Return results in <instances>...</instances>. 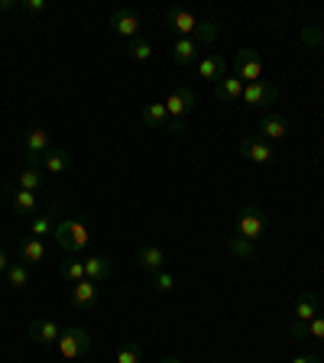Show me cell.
Instances as JSON below:
<instances>
[{"mask_svg": "<svg viewBox=\"0 0 324 363\" xmlns=\"http://www.w3.org/2000/svg\"><path fill=\"white\" fill-rule=\"evenodd\" d=\"M10 201H13V211L23 214V218H30V214L36 211V195H33V191L16 189V191H10Z\"/></svg>", "mask_w": 324, "mask_h": 363, "instance_id": "cell-23", "label": "cell"}, {"mask_svg": "<svg viewBox=\"0 0 324 363\" xmlns=\"http://www.w3.org/2000/svg\"><path fill=\"white\" fill-rule=\"evenodd\" d=\"M72 305L82 311L94 308L98 305V282H91V279H82L72 286Z\"/></svg>", "mask_w": 324, "mask_h": 363, "instance_id": "cell-12", "label": "cell"}, {"mask_svg": "<svg viewBox=\"0 0 324 363\" xmlns=\"http://www.w3.org/2000/svg\"><path fill=\"white\" fill-rule=\"evenodd\" d=\"M55 208H59V204H55ZM55 208H49V211L39 214V218H33V237H36V240H43L45 234L55 230Z\"/></svg>", "mask_w": 324, "mask_h": 363, "instance_id": "cell-26", "label": "cell"}, {"mask_svg": "<svg viewBox=\"0 0 324 363\" xmlns=\"http://www.w3.org/2000/svg\"><path fill=\"white\" fill-rule=\"evenodd\" d=\"M10 10H20V0H0V13H10Z\"/></svg>", "mask_w": 324, "mask_h": 363, "instance_id": "cell-36", "label": "cell"}, {"mask_svg": "<svg viewBox=\"0 0 324 363\" xmlns=\"http://www.w3.org/2000/svg\"><path fill=\"white\" fill-rule=\"evenodd\" d=\"M243 104L247 107H269L279 101V88L269 82H253V84H243Z\"/></svg>", "mask_w": 324, "mask_h": 363, "instance_id": "cell-6", "label": "cell"}, {"mask_svg": "<svg viewBox=\"0 0 324 363\" xmlns=\"http://www.w3.org/2000/svg\"><path fill=\"white\" fill-rule=\"evenodd\" d=\"M259 136H263L266 143H272V140H286L289 136V121L282 117V113H276V111H266L263 121H259Z\"/></svg>", "mask_w": 324, "mask_h": 363, "instance_id": "cell-10", "label": "cell"}, {"mask_svg": "<svg viewBox=\"0 0 324 363\" xmlns=\"http://www.w3.org/2000/svg\"><path fill=\"white\" fill-rule=\"evenodd\" d=\"M266 224L269 220H266L263 208H257V204H247V208L237 211V237H243L250 243H257L266 234Z\"/></svg>", "mask_w": 324, "mask_h": 363, "instance_id": "cell-3", "label": "cell"}, {"mask_svg": "<svg viewBox=\"0 0 324 363\" xmlns=\"http://www.w3.org/2000/svg\"><path fill=\"white\" fill-rule=\"evenodd\" d=\"M292 363H324V360L318 354H302V357H295Z\"/></svg>", "mask_w": 324, "mask_h": 363, "instance_id": "cell-37", "label": "cell"}, {"mask_svg": "<svg viewBox=\"0 0 324 363\" xmlns=\"http://www.w3.org/2000/svg\"><path fill=\"white\" fill-rule=\"evenodd\" d=\"M26 331H30V337L36 340V344H55V340H59V334H62L52 318H33Z\"/></svg>", "mask_w": 324, "mask_h": 363, "instance_id": "cell-13", "label": "cell"}, {"mask_svg": "<svg viewBox=\"0 0 324 363\" xmlns=\"http://www.w3.org/2000/svg\"><path fill=\"white\" fill-rule=\"evenodd\" d=\"M218 36H220V23L218 20H198V30H195V36L191 39L204 49V45H214V39Z\"/></svg>", "mask_w": 324, "mask_h": 363, "instance_id": "cell-22", "label": "cell"}, {"mask_svg": "<svg viewBox=\"0 0 324 363\" xmlns=\"http://www.w3.org/2000/svg\"><path fill=\"white\" fill-rule=\"evenodd\" d=\"M111 272H113V263L107 257H88L84 259V279L104 282V279H111Z\"/></svg>", "mask_w": 324, "mask_h": 363, "instance_id": "cell-18", "label": "cell"}, {"mask_svg": "<svg viewBox=\"0 0 324 363\" xmlns=\"http://www.w3.org/2000/svg\"><path fill=\"white\" fill-rule=\"evenodd\" d=\"M136 259H140V266L150 272H162L166 269V253H162V247H156V243H150V247H143L140 253H136Z\"/></svg>", "mask_w": 324, "mask_h": 363, "instance_id": "cell-19", "label": "cell"}, {"mask_svg": "<svg viewBox=\"0 0 324 363\" xmlns=\"http://www.w3.org/2000/svg\"><path fill=\"white\" fill-rule=\"evenodd\" d=\"M292 318H295L292 325H308L311 318H318V295L315 292H302V295H298Z\"/></svg>", "mask_w": 324, "mask_h": 363, "instance_id": "cell-17", "label": "cell"}, {"mask_svg": "<svg viewBox=\"0 0 324 363\" xmlns=\"http://www.w3.org/2000/svg\"><path fill=\"white\" fill-rule=\"evenodd\" d=\"M143 121L150 123V127H156V130L169 127V111H166V101H162V104H146V107H143Z\"/></svg>", "mask_w": 324, "mask_h": 363, "instance_id": "cell-25", "label": "cell"}, {"mask_svg": "<svg viewBox=\"0 0 324 363\" xmlns=\"http://www.w3.org/2000/svg\"><path fill=\"white\" fill-rule=\"evenodd\" d=\"M45 0H20V10L23 13H30V16H39V13H45Z\"/></svg>", "mask_w": 324, "mask_h": 363, "instance_id": "cell-35", "label": "cell"}, {"mask_svg": "<svg viewBox=\"0 0 324 363\" xmlns=\"http://www.w3.org/2000/svg\"><path fill=\"white\" fill-rule=\"evenodd\" d=\"M224 59H220L218 52H208V55H201V59H198V75L204 78V82H214L218 84L220 78H224Z\"/></svg>", "mask_w": 324, "mask_h": 363, "instance_id": "cell-16", "label": "cell"}, {"mask_svg": "<svg viewBox=\"0 0 324 363\" xmlns=\"http://www.w3.org/2000/svg\"><path fill=\"white\" fill-rule=\"evenodd\" d=\"M55 344H59L62 360H78V357H84L91 350V334L84 328H65Z\"/></svg>", "mask_w": 324, "mask_h": 363, "instance_id": "cell-5", "label": "cell"}, {"mask_svg": "<svg viewBox=\"0 0 324 363\" xmlns=\"http://www.w3.org/2000/svg\"><path fill=\"white\" fill-rule=\"evenodd\" d=\"M16 185H20L23 191H33V195H36V191H39V185H43V175H39V169L30 162V166H26V169H23V172H20V179H16Z\"/></svg>", "mask_w": 324, "mask_h": 363, "instance_id": "cell-27", "label": "cell"}, {"mask_svg": "<svg viewBox=\"0 0 324 363\" xmlns=\"http://www.w3.org/2000/svg\"><path fill=\"white\" fill-rule=\"evenodd\" d=\"M127 55H130L133 62H150V59H152V45L146 43L143 36H140V39H133V43L127 45Z\"/></svg>", "mask_w": 324, "mask_h": 363, "instance_id": "cell-29", "label": "cell"}, {"mask_svg": "<svg viewBox=\"0 0 324 363\" xmlns=\"http://www.w3.org/2000/svg\"><path fill=\"white\" fill-rule=\"evenodd\" d=\"M227 247H230V253H234V257H240V259H253V253H257V247H253L250 240H243V237H230V243H227Z\"/></svg>", "mask_w": 324, "mask_h": 363, "instance_id": "cell-31", "label": "cell"}, {"mask_svg": "<svg viewBox=\"0 0 324 363\" xmlns=\"http://www.w3.org/2000/svg\"><path fill=\"white\" fill-rule=\"evenodd\" d=\"M23 143H26V152H30V162H33V166H39V162H43V156L49 152V133H45L43 127H33L30 133H26V140H23Z\"/></svg>", "mask_w": 324, "mask_h": 363, "instance_id": "cell-14", "label": "cell"}, {"mask_svg": "<svg viewBox=\"0 0 324 363\" xmlns=\"http://www.w3.org/2000/svg\"><path fill=\"white\" fill-rule=\"evenodd\" d=\"M7 286H13V289H26V286H30V266H26V263H10Z\"/></svg>", "mask_w": 324, "mask_h": 363, "instance_id": "cell-28", "label": "cell"}, {"mask_svg": "<svg viewBox=\"0 0 324 363\" xmlns=\"http://www.w3.org/2000/svg\"><path fill=\"white\" fill-rule=\"evenodd\" d=\"M234 75L240 78L243 84L263 82L266 62H263V55H259V49H240V52L234 55Z\"/></svg>", "mask_w": 324, "mask_h": 363, "instance_id": "cell-4", "label": "cell"}, {"mask_svg": "<svg viewBox=\"0 0 324 363\" xmlns=\"http://www.w3.org/2000/svg\"><path fill=\"white\" fill-rule=\"evenodd\" d=\"M166 26L175 33V39H191L198 30V16L189 13L185 7H172L166 10Z\"/></svg>", "mask_w": 324, "mask_h": 363, "instance_id": "cell-7", "label": "cell"}, {"mask_svg": "<svg viewBox=\"0 0 324 363\" xmlns=\"http://www.w3.org/2000/svg\"><path fill=\"white\" fill-rule=\"evenodd\" d=\"M45 259V243L36 240V237H26V240L20 243V263L26 266H36Z\"/></svg>", "mask_w": 324, "mask_h": 363, "instance_id": "cell-20", "label": "cell"}, {"mask_svg": "<svg viewBox=\"0 0 324 363\" xmlns=\"http://www.w3.org/2000/svg\"><path fill=\"white\" fill-rule=\"evenodd\" d=\"M292 337H315L324 344V315L311 318L308 325H292Z\"/></svg>", "mask_w": 324, "mask_h": 363, "instance_id": "cell-24", "label": "cell"}, {"mask_svg": "<svg viewBox=\"0 0 324 363\" xmlns=\"http://www.w3.org/2000/svg\"><path fill=\"white\" fill-rule=\"evenodd\" d=\"M169 52H172V62L181 68H189L198 62V55H201V45L195 43V39H172V45H169Z\"/></svg>", "mask_w": 324, "mask_h": 363, "instance_id": "cell-11", "label": "cell"}, {"mask_svg": "<svg viewBox=\"0 0 324 363\" xmlns=\"http://www.w3.org/2000/svg\"><path fill=\"white\" fill-rule=\"evenodd\" d=\"M117 363H143V350L136 347V344H123L117 350Z\"/></svg>", "mask_w": 324, "mask_h": 363, "instance_id": "cell-32", "label": "cell"}, {"mask_svg": "<svg viewBox=\"0 0 324 363\" xmlns=\"http://www.w3.org/2000/svg\"><path fill=\"white\" fill-rule=\"evenodd\" d=\"M111 30L117 33V36L123 39H140V16H136L133 7H121V10H113L111 13Z\"/></svg>", "mask_w": 324, "mask_h": 363, "instance_id": "cell-9", "label": "cell"}, {"mask_svg": "<svg viewBox=\"0 0 324 363\" xmlns=\"http://www.w3.org/2000/svg\"><path fill=\"white\" fill-rule=\"evenodd\" d=\"M152 289H156V292H172L175 289V279H172V272H152Z\"/></svg>", "mask_w": 324, "mask_h": 363, "instance_id": "cell-34", "label": "cell"}, {"mask_svg": "<svg viewBox=\"0 0 324 363\" xmlns=\"http://www.w3.org/2000/svg\"><path fill=\"white\" fill-rule=\"evenodd\" d=\"M195 107V91L191 88H175L166 98V111H169V130L172 133H185V113Z\"/></svg>", "mask_w": 324, "mask_h": 363, "instance_id": "cell-2", "label": "cell"}, {"mask_svg": "<svg viewBox=\"0 0 324 363\" xmlns=\"http://www.w3.org/2000/svg\"><path fill=\"white\" fill-rule=\"evenodd\" d=\"M214 98L218 101H224V104H240V98H243V82L237 75H230V78H220L218 84H214Z\"/></svg>", "mask_w": 324, "mask_h": 363, "instance_id": "cell-15", "label": "cell"}, {"mask_svg": "<svg viewBox=\"0 0 324 363\" xmlns=\"http://www.w3.org/2000/svg\"><path fill=\"white\" fill-rule=\"evenodd\" d=\"M240 156H247L250 162H257V166H269L272 159H276V152H272V146L266 143L259 133L253 136H243L240 140Z\"/></svg>", "mask_w": 324, "mask_h": 363, "instance_id": "cell-8", "label": "cell"}, {"mask_svg": "<svg viewBox=\"0 0 324 363\" xmlns=\"http://www.w3.org/2000/svg\"><path fill=\"white\" fill-rule=\"evenodd\" d=\"M52 237L59 240L62 250H68V253H82V250L88 247V240H91L88 227H84L82 220H75V218L59 220V224H55V230H52Z\"/></svg>", "mask_w": 324, "mask_h": 363, "instance_id": "cell-1", "label": "cell"}, {"mask_svg": "<svg viewBox=\"0 0 324 363\" xmlns=\"http://www.w3.org/2000/svg\"><path fill=\"white\" fill-rule=\"evenodd\" d=\"M43 166H45V172L49 175H62L68 166H72V156H68L65 150H49L43 156Z\"/></svg>", "mask_w": 324, "mask_h": 363, "instance_id": "cell-21", "label": "cell"}, {"mask_svg": "<svg viewBox=\"0 0 324 363\" xmlns=\"http://www.w3.org/2000/svg\"><path fill=\"white\" fill-rule=\"evenodd\" d=\"M159 363H181V360H175V357H162Z\"/></svg>", "mask_w": 324, "mask_h": 363, "instance_id": "cell-39", "label": "cell"}, {"mask_svg": "<svg viewBox=\"0 0 324 363\" xmlns=\"http://www.w3.org/2000/svg\"><path fill=\"white\" fill-rule=\"evenodd\" d=\"M298 36H302L305 45H311V49H318V52L324 55V33L318 30V26H302V30H298Z\"/></svg>", "mask_w": 324, "mask_h": 363, "instance_id": "cell-30", "label": "cell"}, {"mask_svg": "<svg viewBox=\"0 0 324 363\" xmlns=\"http://www.w3.org/2000/svg\"><path fill=\"white\" fill-rule=\"evenodd\" d=\"M10 269V259H7V250H0V272Z\"/></svg>", "mask_w": 324, "mask_h": 363, "instance_id": "cell-38", "label": "cell"}, {"mask_svg": "<svg viewBox=\"0 0 324 363\" xmlns=\"http://www.w3.org/2000/svg\"><path fill=\"white\" fill-rule=\"evenodd\" d=\"M62 276H65L68 282H82L84 279V259H72V263H65Z\"/></svg>", "mask_w": 324, "mask_h": 363, "instance_id": "cell-33", "label": "cell"}]
</instances>
